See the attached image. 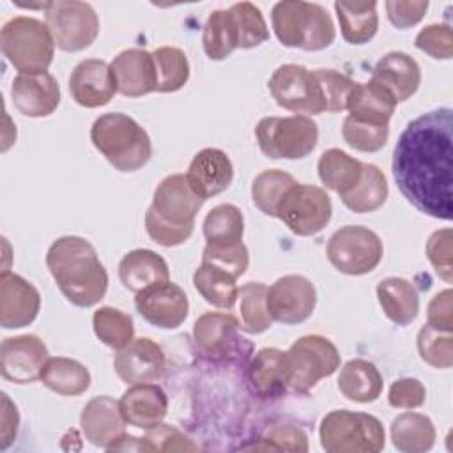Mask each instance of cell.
Segmentation results:
<instances>
[{
	"label": "cell",
	"instance_id": "obj_43",
	"mask_svg": "<svg viewBox=\"0 0 453 453\" xmlns=\"http://www.w3.org/2000/svg\"><path fill=\"white\" fill-rule=\"evenodd\" d=\"M267 287L260 281H248L239 288V310H241V322L242 329L258 334L267 331L273 326V319L267 311L265 303Z\"/></svg>",
	"mask_w": 453,
	"mask_h": 453
},
{
	"label": "cell",
	"instance_id": "obj_15",
	"mask_svg": "<svg viewBox=\"0 0 453 453\" xmlns=\"http://www.w3.org/2000/svg\"><path fill=\"white\" fill-rule=\"evenodd\" d=\"M46 359L48 349L35 334L9 336L0 345L2 377L14 384H30L41 379Z\"/></svg>",
	"mask_w": 453,
	"mask_h": 453
},
{
	"label": "cell",
	"instance_id": "obj_41",
	"mask_svg": "<svg viewBox=\"0 0 453 453\" xmlns=\"http://www.w3.org/2000/svg\"><path fill=\"white\" fill-rule=\"evenodd\" d=\"M96 336L108 347L119 350L134 338V324L131 315L113 306H101L92 315Z\"/></svg>",
	"mask_w": 453,
	"mask_h": 453
},
{
	"label": "cell",
	"instance_id": "obj_12",
	"mask_svg": "<svg viewBox=\"0 0 453 453\" xmlns=\"http://www.w3.org/2000/svg\"><path fill=\"white\" fill-rule=\"evenodd\" d=\"M269 90L278 106L296 115H319L326 111L320 85L313 71L299 64H283L269 78Z\"/></svg>",
	"mask_w": 453,
	"mask_h": 453
},
{
	"label": "cell",
	"instance_id": "obj_25",
	"mask_svg": "<svg viewBox=\"0 0 453 453\" xmlns=\"http://www.w3.org/2000/svg\"><path fill=\"white\" fill-rule=\"evenodd\" d=\"M124 423L126 421L122 418L119 400H113L108 395L88 400L80 416L85 439L90 444L104 449L124 434Z\"/></svg>",
	"mask_w": 453,
	"mask_h": 453
},
{
	"label": "cell",
	"instance_id": "obj_8",
	"mask_svg": "<svg viewBox=\"0 0 453 453\" xmlns=\"http://www.w3.org/2000/svg\"><path fill=\"white\" fill-rule=\"evenodd\" d=\"M288 388L296 393H308L320 379L340 368L336 345L320 334H306L296 340L285 352Z\"/></svg>",
	"mask_w": 453,
	"mask_h": 453
},
{
	"label": "cell",
	"instance_id": "obj_49",
	"mask_svg": "<svg viewBox=\"0 0 453 453\" xmlns=\"http://www.w3.org/2000/svg\"><path fill=\"white\" fill-rule=\"evenodd\" d=\"M202 262L221 267L226 273H230L232 276L239 278L248 269L250 253H248V248L242 242H239L235 246H223V248L205 244L203 253H202Z\"/></svg>",
	"mask_w": 453,
	"mask_h": 453
},
{
	"label": "cell",
	"instance_id": "obj_31",
	"mask_svg": "<svg viewBox=\"0 0 453 453\" xmlns=\"http://www.w3.org/2000/svg\"><path fill=\"white\" fill-rule=\"evenodd\" d=\"M48 389L62 396H78L90 388V372L76 359L71 357H48L41 379Z\"/></svg>",
	"mask_w": 453,
	"mask_h": 453
},
{
	"label": "cell",
	"instance_id": "obj_45",
	"mask_svg": "<svg viewBox=\"0 0 453 453\" xmlns=\"http://www.w3.org/2000/svg\"><path fill=\"white\" fill-rule=\"evenodd\" d=\"M320 90H322V97L326 103V111H343L349 110L359 81H354L352 78L334 71V69H315L313 71Z\"/></svg>",
	"mask_w": 453,
	"mask_h": 453
},
{
	"label": "cell",
	"instance_id": "obj_48",
	"mask_svg": "<svg viewBox=\"0 0 453 453\" xmlns=\"http://www.w3.org/2000/svg\"><path fill=\"white\" fill-rule=\"evenodd\" d=\"M416 48L437 60H449L453 55L451 27L444 23H432L416 35Z\"/></svg>",
	"mask_w": 453,
	"mask_h": 453
},
{
	"label": "cell",
	"instance_id": "obj_1",
	"mask_svg": "<svg viewBox=\"0 0 453 453\" xmlns=\"http://www.w3.org/2000/svg\"><path fill=\"white\" fill-rule=\"evenodd\" d=\"M453 168V111L439 108L407 124L393 150V177L419 212L449 221Z\"/></svg>",
	"mask_w": 453,
	"mask_h": 453
},
{
	"label": "cell",
	"instance_id": "obj_34",
	"mask_svg": "<svg viewBox=\"0 0 453 453\" xmlns=\"http://www.w3.org/2000/svg\"><path fill=\"white\" fill-rule=\"evenodd\" d=\"M193 285L196 292L216 308L230 310L237 303V278L212 264L202 262L196 267V271L193 273Z\"/></svg>",
	"mask_w": 453,
	"mask_h": 453
},
{
	"label": "cell",
	"instance_id": "obj_4",
	"mask_svg": "<svg viewBox=\"0 0 453 453\" xmlns=\"http://www.w3.org/2000/svg\"><path fill=\"white\" fill-rule=\"evenodd\" d=\"M271 23L278 41L287 48L319 51L331 46L336 37L333 18L320 4L278 2L271 11Z\"/></svg>",
	"mask_w": 453,
	"mask_h": 453
},
{
	"label": "cell",
	"instance_id": "obj_26",
	"mask_svg": "<svg viewBox=\"0 0 453 453\" xmlns=\"http://www.w3.org/2000/svg\"><path fill=\"white\" fill-rule=\"evenodd\" d=\"M370 80L386 88L396 103H403L419 88L421 69L411 55L389 51L377 60Z\"/></svg>",
	"mask_w": 453,
	"mask_h": 453
},
{
	"label": "cell",
	"instance_id": "obj_58",
	"mask_svg": "<svg viewBox=\"0 0 453 453\" xmlns=\"http://www.w3.org/2000/svg\"><path fill=\"white\" fill-rule=\"evenodd\" d=\"M108 451H157L156 446L147 437H134L129 434H122L115 442H111Z\"/></svg>",
	"mask_w": 453,
	"mask_h": 453
},
{
	"label": "cell",
	"instance_id": "obj_40",
	"mask_svg": "<svg viewBox=\"0 0 453 453\" xmlns=\"http://www.w3.org/2000/svg\"><path fill=\"white\" fill-rule=\"evenodd\" d=\"M203 51L211 60H223L237 50L235 30L228 9L212 11L202 32Z\"/></svg>",
	"mask_w": 453,
	"mask_h": 453
},
{
	"label": "cell",
	"instance_id": "obj_44",
	"mask_svg": "<svg viewBox=\"0 0 453 453\" xmlns=\"http://www.w3.org/2000/svg\"><path fill=\"white\" fill-rule=\"evenodd\" d=\"M296 182L297 180L290 173H287L280 168L264 170L253 179V184H251L253 203L264 214L276 218V207H278L281 196Z\"/></svg>",
	"mask_w": 453,
	"mask_h": 453
},
{
	"label": "cell",
	"instance_id": "obj_52",
	"mask_svg": "<svg viewBox=\"0 0 453 453\" xmlns=\"http://www.w3.org/2000/svg\"><path fill=\"white\" fill-rule=\"evenodd\" d=\"M193 228L195 226H173L161 219L150 207L145 212V230L149 237L165 248H173L186 242L191 237Z\"/></svg>",
	"mask_w": 453,
	"mask_h": 453
},
{
	"label": "cell",
	"instance_id": "obj_56",
	"mask_svg": "<svg viewBox=\"0 0 453 453\" xmlns=\"http://www.w3.org/2000/svg\"><path fill=\"white\" fill-rule=\"evenodd\" d=\"M426 324L441 331H453V292L449 288L441 290L430 299Z\"/></svg>",
	"mask_w": 453,
	"mask_h": 453
},
{
	"label": "cell",
	"instance_id": "obj_18",
	"mask_svg": "<svg viewBox=\"0 0 453 453\" xmlns=\"http://www.w3.org/2000/svg\"><path fill=\"white\" fill-rule=\"evenodd\" d=\"M41 310L39 290L23 276L4 271L0 276V326L19 329L32 324Z\"/></svg>",
	"mask_w": 453,
	"mask_h": 453
},
{
	"label": "cell",
	"instance_id": "obj_33",
	"mask_svg": "<svg viewBox=\"0 0 453 453\" xmlns=\"http://www.w3.org/2000/svg\"><path fill=\"white\" fill-rule=\"evenodd\" d=\"M391 441L398 451L423 453L435 442V426L432 419L419 412H403L391 421Z\"/></svg>",
	"mask_w": 453,
	"mask_h": 453
},
{
	"label": "cell",
	"instance_id": "obj_16",
	"mask_svg": "<svg viewBox=\"0 0 453 453\" xmlns=\"http://www.w3.org/2000/svg\"><path fill=\"white\" fill-rule=\"evenodd\" d=\"M203 202L184 173H172L157 184L150 209L173 226H195V218Z\"/></svg>",
	"mask_w": 453,
	"mask_h": 453
},
{
	"label": "cell",
	"instance_id": "obj_30",
	"mask_svg": "<svg viewBox=\"0 0 453 453\" xmlns=\"http://www.w3.org/2000/svg\"><path fill=\"white\" fill-rule=\"evenodd\" d=\"M382 375L379 368L361 357L347 361L338 375V389L340 393L357 403L375 402L382 393Z\"/></svg>",
	"mask_w": 453,
	"mask_h": 453
},
{
	"label": "cell",
	"instance_id": "obj_23",
	"mask_svg": "<svg viewBox=\"0 0 453 453\" xmlns=\"http://www.w3.org/2000/svg\"><path fill=\"white\" fill-rule=\"evenodd\" d=\"M111 71L117 81V90L126 97H142L156 92L157 78L152 53L142 48L120 51L111 60Z\"/></svg>",
	"mask_w": 453,
	"mask_h": 453
},
{
	"label": "cell",
	"instance_id": "obj_50",
	"mask_svg": "<svg viewBox=\"0 0 453 453\" xmlns=\"http://www.w3.org/2000/svg\"><path fill=\"white\" fill-rule=\"evenodd\" d=\"M451 241L453 234L451 228H441L435 230L426 242V257L439 274L446 283L453 281V260H451Z\"/></svg>",
	"mask_w": 453,
	"mask_h": 453
},
{
	"label": "cell",
	"instance_id": "obj_17",
	"mask_svg": "<svg viewBox=\"0 0 453 453\" xmlns=\"http://www.w3.org/2000/svg\"><path fill=\"white\" fill-rule=\"evenodd\" d=\"M165 366L163 349L147 336L133 338L113 357V368L126 384L154 382L163 375Z\"/></svg>",
	"mask_w": 453,
	"mask_h": 453
},
{
	"label": "cell",
	"instance_id": "obj_10",
	"mask_svg": "<svg viewBox=\"0 0 453 453\" xmlns=\"http://www.w3.org/2000/svg\"><path fill=\"white\" fill-rule=\"evenodd\" d=\"M44 23L53 35L55 46L71 53L88 48L99 34L97 12L90 4L78 0L50 2L44 11Z\"/></svg>",
	"mask_w": 453,
	"mask_h": 453
},
{
	"label": "cell",
	"instance_id": "obj_36",
	"mask_svg": "<svg viewBox=\"0 0 453 453\" xmlns=\"http://www.w3.org/2000/svg\"><path fill=\"white\" fill-rule=\"evenodd\" d=\"M317 172L322 184L342 196L359 182L363 163L340 149H327L319 157Z\"/></svg>",
	"mask_w": 453,
	"mask_h": 453
},
{
	"label": "cell",
	"instance_id": "obj_9",
	"mask_svg": "<svg viewBox=\"0 0 453 453\" xmlns=\"http://www.w3.org/2000/svg\"><path fill=\"white\" fill-rule=\"evenodd\" d=\"M333 267L349 276L372 273L382 260L384 246L380 237L361 225H345L336 230L326 248Z\"/></svg>",
	"mask_w": 453,
	"mask_h": 453
},
{
	"label": "cell",
	"instance_id": "obj_42",
	"mask_svg": "<svg viewBox=\"0 0 453 453\" xmlns=\"http://www.w3.org/2000/svg\"><path fill=\"white\" fill-rule=\"evenodd\" d=\"M235 30L237 48L250 50L269 39V28L262 11L251 2H239L228 9Z\"/></svg>",
	"mask_w": 453,
	"mask_h": 453
},
{
	"label": "cell",
	"instance_id": "obj_47",
	"mask_svg": "<svg viewBox=\"0 0 453 453\" xmlns=\"http://www.w3.org/2000/svg\"><path fill=\"white\" fill-rule=\"evenodd\" d=\"M342 134L349 147L361 152H377L388 143L389 126L370 124L347 115L342 126Z\"/></svg>",
	"mask_w": 453,
	"mask_h": 453
},
{
	"label": "cell",
	"instance_id": "obj_55",
	"mask_svg": "<svg viewBox=\"0 0 453 453\" xmlns=\"http://www.w3.org/2000/svg\"><path fill=\"white\" fill-rule=\"evenodd\" d=\"M157 451H196L198 444H195L188 435H184L175 426L159 423L157 426L147 430L145 435Z\"/></svg>",
	"mask_w": 453,
	"mask_h": 453
},
{
	"label": "cell",
	"instance_id": "obj_46",
	"mask_svg": "<svg viewBox=\"0 0 453 453\" xmlns=\"http://www.w3.org/2000/svg\"><path fill=\"white\" fill-rule=\"evenodd\" d=\"M419 357L435 368L453 365V331H441L425 324L418 333Z\"/></svg>",
	"mask_w": 453,
	"mask_h": 453
},
{
	"label": "cell",
	"instance_id": "obj_11",
	"mask_svg": "<svg viewBox=\"0 0 453 453\" xmlns=\"http://www.w3.org/2000/svg\"><path fill=\"white\" fill-rule=\"evenodd\" d=\"M329 195L313 184H292L276 207V218L299 237L319 234L331 219Z\"/></svg>",
	"mask_w": 453,
	"mask_h": 453
},
{
	"label": "cell",
	"instance_id": "obj_38",
	"mask_svg": "<svg viewBox=\"0 0 453 453\" xmlns=\"http://www.w3.org/2000/svg\"><path fill=\"white\" fill-rule=\"evenodd\" d=\"M244 216L234 203L212 207L203 219V237L207 246H235L242 242Z\"/></svg>",
	"mask_w": 453,
	"mask_h": 453
},
{
	"label": "cell",
	"instance_id": "obj_27",
	"mask_svg": "<svg viewBox=\"0 0 453 453\" xmlns=\"http://www.w3.org/2000/svg\"><path fill=\"white\" fill-rule=\"evenodd\" d=\"M248 380L253 391L264 400H276L288 389L285 352L274 347L258 350L248 366Z\"/></svg>",
	"mask_w": 453,
	"mask_h": 453
},
{
	"label": "cell",
	"instance_id": "obj_39",
	"mask_svg": "<svg viewBox=\"0 0 453 453\" xmlns=\"http://www.w3.org/2000/svg\"><path fill=\"white\" fill-rule=\"evenodd\" d=\"M156 67V92H177L189 80V62L186 53L175 46H161L152 51Z\"/></svg>",
	"mask_w": 453,
	"mask_h": 453
},
{
	"label": "cell",
	"instance_id": "obj_29",
	"mask_svg": "<svg viewBox=\"0 0 453 453\" xmlns=\"http://www.w3.org/2000/svg\"><path fill=\"white\" fill-rule=\"evenodd\" d=\"M377 299L384 315L396 326H409L419 313V296L416 287L398 276L379 281Z\"/></svg>",
	"mask_w": 453,
	"mask_h": 453
},
{
	"label": "cell",
	"instance_id": "obj_3",
	"mask_svg": "<svg viewBox=\"0 0 453 453\" xmlns=\"http://www.w3.org/2000/svg\"><path fill=\"white\" fill-rule=\"evenodd\" d=\"M90 140L119 172H136L152 156L149 133L133 117L120 111L97 117L90 127Z\"/></svg>",
	"mask_w": 453,
	"mask_h": 453
},
{
	"label": "cell",
	"instance_id": "obj_2",
	"mask_svg": "<svg viewBox=\"0 0 453 453\" xmlns=\"http://www.w3.org/2000/svg\"><path fill=\"white\" fill-rule=\"evenodd\" d=\"M46 265L64 297L74 306L90 308L104 297L108 273L90 241L78 235L58 237L46 253Z\"/></svg>",
	"mask_w": 453,
	"mask_h": 453
},
{
	"label": "cell",
	"instance_id": "obj_37",
	"mask_svg": "<svg viewBox=\"0 0 453 453\" xmlns=\"http://www.w3.org/2000/svg\"><path fill=\"white\" fill-rule=\"evenodd\" d=\"M388 180L382 170L375 165L363 163V173L359 182L340 198L347 209L363 214L373 212L379 207H382L388 198Z\"/></svg>",
	"mask_w": 453,
	"mask_h": 453
},
{
	"label": "cell",
	"instance_id": "obj_6",
	"mask_svg": "<svg viewBox=\"0 0 453 453\" xmlns=\"http://www.w3.org/2000/svg\"><path fill=\"white\" fill-rule=\"evenodd\" d=\"M319 435L327 453H377L386 444L384 426L375 416L345 409L326 414Z\"/></svg>",
	"mask_w": 453,
	"mask_h": 453
},
{
	"label": "cell",
	"instance_id": "obj_28",
	"mask_svg": "<svg viewBox=\"0 0 453 453\" xmlns=\"http://www.w3.org/2000/svg\"><path fill=\"white\" fill-rule=\"evenodd\" d=\"M119 278L131 292H140L154 283L170 280L166 260L152 250H133L119 264Z\"/></svg>",
	"mask_w": 453,
	"mask_h": 453
},
{
	"label": "cell",
	"instance_id": "obj_24",
	"mask_svg": "<svg viewBox=\"0 0 453 453\" xmlns=\"http://www.w3.org/2000/svg\"><path fill=\"white\" fill-rule=\"evenodd\" d=\"M119 407L127 425L150 430L163 423L168 412V396L157 384H131V388L122 393Z\"/></svg>",
	"mask_w": 453,
	"mask_h": 453
},
{
	"label": "cell",
	"instance_id": "obj_13",
	"mask_svg": "<svg viewBox=\"0 0 453 453\" xmlns=\"http://www.w3.org/2000/svg\"><path fill=\"white\" fill-rule=\"evenodd\" d=\"M265 303L273 322L301 324L317 306V290L306 276L285 274L267 287Z\"/></svg>",
	"mask_w": 453,
	"mask_h": 453
},
{
	"label": "cell",
	"instance_id": "obj_35",
	"mask_svg": "<svg viewBox=\"0 0 453 453\" xmlns=\"http://www.w3.org/2000/svg\"><path fill=\"white\" fill-rule=\"evenodd\" d=\"M396 104L398 103L386 88L370 80L366 83H359L357 92L347 111L352 119L379 126H389Z\"/></svg>",
	"mask_w": 453,
	"mask_h": 453
},
{
	"label": "cell",
	"instance_id": "obj_53",
	"mask_svg": "<svg viewBox=\"0 0 453 453\" xmlns=\"http://www.w3.org/2000/svg\"><path fill=\"white\" fill-rule=\"evenodd\" d=\"M426 389L414 377H402L395 380L388 393V402L396 409H416L425 403Z\"/></svg>",
	"mask_w": 453,
	"mask_h": 453
},
{
	"label": "cell",
	"instance_id": "obj_20",
	"mask_svg": "<svg viewBox=\"0 0 453 453\" xmlns=\"http://www.w3.org/2000/svg\"><path fill=\"white\" fill-rule=\"evenodd\" d=\"M71 97L85 108H99L108 104L117 90L111 65L101 58L81 60L69 76Z\"/></svg>",
	"mask_w": 453,
	"mask_h": 453
},
{
	"label": "cell",
	"instance_id": "obj_14",
	"mask_svg": "<svg viewBox=\"0 0 453 453\" xmlns=\"http://www.w3.org/2000/svg\"><path fill=\"white\" fill-rule=\"evenodd\" d=\"M134 306L149 324L161 329L179 327L189 311L186 292L170 280L136 292Z\"/></svg>",
	"mask_w": 453,
	"mask_h": 453
},
{
	"label": "cell",
	"instance_id": "obj_5",
	"mask_svg": "<svg viewBox=\"0 0 453 453\" xmlns=\"http://www.w3.org/2000/svg\"><path fill=\"white\" fill-rule=\"evenodd\" d=\"M0 48L19 74L48 71L55 55V41L48 25L32 16L11 18L2 27Z\"/></svg>",
	"mask_w": 453,
	"mask_h": 453
},
{
	"label": "cell",
	"instance_id": "obj_57",
	"mask_svg": "<svg viewBox=\"0 0 453 453\" xmlns=\"http://www.w3.org/2000/svg\"><path fill=\"white\" fill-rule=\"evenodd\" d=\"M19 414L16 405L9 400L5 393H2V426H0V449H5L12 444L18 434Z\"/></svg>",
	"mask_w": 453,
	"mask_h": 453
},
{
	"label": "cell",
	"instance_id": "obj_19",
	"mask_svg": "<svg viewBox=\"0 0 453 453\" xmlns=\"http://www.w3.org/2000/svg\"><path fill=\"white\" fill-rule=\"evenodd\" d=\"M241 322L226 311H205L193 324L196 347L211 359H226L242 347V336L237 334Z\"/></svg>",
	"mask_w": 453,
	"mask_h": 453
},
{
	"label": "cell",
	"instance_id": "obj_32",
	"mask_svg": "<svg viewBox=\"0 0 453 453\" xmlns=\"http://www.w3.org/2000/svg\"><path fill=\"white\" fill-rule=\"evenodd\" d=\"M340 30L349 44L368 42L379 28L377 2H334Z\"/></svg>",
	"mask_w": 453,
	"mask_h": 453
},
{
	"label": "cell",
	"instance_id": "obj_54",
	"mask_svg": "<svg viewBox=\"0 0 453 453\" xmlns=\"http://www.w3.org/2000/svg\"><path fill=\"white\" fill-rule=\"evenodd\" d=\"M428 9L425 0H389L386 2V14L393 27L403 30L418 25Z\"/></svg>",
	"mask_w": 453,
	"mask_h": 453
},
{
	"label": "cell",
	"instance_id": "obj_21",
	"mask_svg": "<svg viewBox=\"0 0 453 453\" xmlns=\"http://www.w3.org/2000/svg\"><path fill=\"white\" fill-rule=\"evenodd\" d=\"M11 97L19 113L32 119L51 115L60 104V85L48 71L18 74L11 85Z\"/></svg>",
	"mask_w": 453,
	"mask_h": 453
},
{
	"label": "cell",
	"instance_id": "obj_7",
	"mask_svg": "<svg viewBox=\"0 0 453 453\" xmlns=\"http://www.w3.org/2000/svg\"><path fill=\"white\" fill-rule=\"evenodd\" d=\"M264 156L271 159H303L319 142V127L311 117H264L255 127Z\"/></svg>",
	"mask_w": 453,
	"mask_h": 453
},
{
	"label": "cell",
	"instance_id": "obj_51",
	"mask_svg": "<svg viewBox=\"0 0 453 453\" xmlns=\"http://www.w3.org/2000/svg\"><path fill=\"white\" fill-rule=\"evenodd\" d=\"M265 442L260 449H276V451H308L306 434L290 423L273 425L262 437Z\"/></svg>",
	"mask_w": 453,
	"mask_h": 453
},
{
	"label": "cell",
	"instance_id": "obj_22",
	"mask_svg": "<svg viewBox=\"0 0 453 453\" xmlns=\"http://www.w3.org/2000/svg\"><path fill=\"white\" fill-rule=\"evenodd\" d=\"M186 179L193 191L207 200L223 193L232 184L234 166L226 152L216 147H207L193 156Z\"/></svg>",
	"mask_w": 453,
	"mask_h": 453
}]
</instances>
